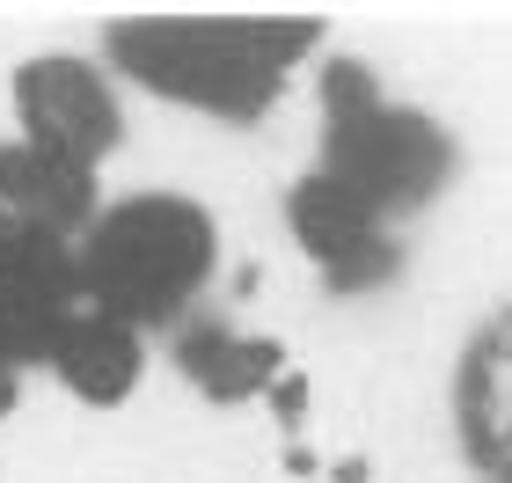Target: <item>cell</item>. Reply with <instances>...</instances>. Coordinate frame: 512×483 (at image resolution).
<instances>
[{"instance_id": "obj_1", "label": "cell", "mask_w": 512, "mask_h": 483, "mask_svg": "<svg viewBox=\"0 0 512 483\" xmlns=\"http://www.w3.org/2000/svg\"><path fill=\"white\" fill-rule=\"evenodd\" d=\"M322 44V15H110L96 30V59L125 96L249 132L286 110V96L330 59Z\"/></svg>"}, {"instance_id": "obj_2", "label": "cell", "mask_w": 512, "mask_h": 483, "mask_svg": "<svg viewBox=\"0 0 512 483\" xmlns=\"http://www.w3.org/2000/svg\"><path fill=\"white\" fill-rule=\"evenodd\" d=\"M220 279V213L191 191H125L103 198L74 235L81 308L125 322L139 337H169L198 315Z\"/></svg>"}, {"instance_id": "obj_3", "label": "cell", "mask_w": 512, "mask_h": 483, "mask_svg": "<svg viewBox=\"0 0 512 483\" xmlns=\"http://www.w3.org/2000/svg\"><path fill=\"white\" fill-rule=\"evenodd\" d=\"M315 110H322L315 169L330 183H344L359 205H374L388 227H410L417 213H432L454 191L461 140L425 103L388 96L374 66L330 52L315 66Z\"/></svg>"}, {"instance_id": "obj_4", "label": "cell", "mask_w": 512, "mask_h": 483, "mask_svg": "<svg viewBox=\"0 0 512 483\" xmlns=\"http://www.w3.org/2000/svg\"><path fill=\"white\" fill-rule=\"evenodd\" d=\"M8 103H15V147L81 176H103L132 140V96L110 81L96 52H30L8 74Z\"/></svg>"}, {"instance_id": "obj_5", "label": "cell", "mask_w": 512, "mask_h": 483, "mask_svg": "<svg viewBox=\"0 0 512 483\" xmlns=\"http://www.w3.org/2000/svg\"><path fill=\"white\" fill-rule=\"evenodd\" d=\"M286 227H293V249L337 293H381V286L403 279V257H410L403 227H388L374 205H359L322 169H300L286 183Z\"/></svg>"}, {"instance_id": "obj_6", "label": "cell", "mask_w": 512, "mask_h": 483, "mask_svg": "<svg viewBox=\"0 0 512 483\" xmlns=\"http://www.w3.org/2000/svg\"><path fill=\"white\" fill-rule=\"evenodd\" d=\"M454 425H461V454L476 462V476L512 483V308L491 315L461 352Z\"/></svg>"}, {"instance_id": "obj_7", "label": "cell", "mask_w": 512, "mask_h": 483, "mask_svg": "<svg viewBox=\"0 0 512 483\" xmlns=\"http://www.w3.org/2000/svg\"><path fill=\"white\" fill-rule=\"evenodd\" d=\"M37 374H52L66 396L88 403V410H118L132 388L147 381V337L96 315V308H74L52 330V344H44Z\"/></svg>"}, {"instance_id": "obj_8", "label": "cell", "mask_w": 512, "mask_h": 483, "mask_svg": "<svg viewBox=\"0 0 512 483\" xmlns=\"http://www.w3.org/2000/svg\"><path fill=\"white\" fill-rule=\"evenodd\" d=\"M169 366L213 403H264L271 388L286 381L278 337H242V330H227V322H198V315L183 322V330H169Z\"/></svg>"}, {"instance_id": "obj_9", "label": "cell", "mask_w": 512, "mask_h": 483, "mask_svg": "<svg viewBox=\"0 0 512 483\" xmlns=\"http://www.w3.org/2000/svg\"><path fill=\"white\" fill-rule=\"evenodd\" d=\"M30 242H37V227H22V220L0 213V279H8V271L22 264V249H30Z\"/></svg>"}, {"instance_id": "obj_10", "label": "cell", "mask_w": 512, "mask_h": 483, "mask_svg": "<svg viewBox=\"0 0 512 483\" xmlns=\"http://www.w3.org/2000/svg\"><path fill=\"white\" fill-rule=\"evenodd\" d=\"M15 403H22V366L8 359V344H0V418H15Z\"/></svg>"}]
</instances>
